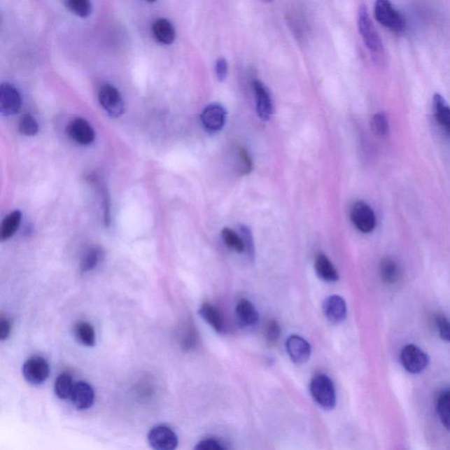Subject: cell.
Returning a JSON list of instances; mask_svg holds the SVG:
<instances>
[{
	"instance_id": "17",
	"label": "cell",
	"mask_w": 450,
	"mask_h": 450,
	"mask_svg": "<svg viewBox=\"0 0 450 450\" xmlns=\"http://www.w3.org/2000/svg\"><path fill=\"white\" fill-rule=\"evenodd\" d=\"M199 314L216 332L219 333L225 332V318L223 317L222 312L214 305L209 303L202 304L199 310Z\"/></svg>"
},
{
	"instance_id": "23",
	"label": "cell",
	"mask_w": 450,
	"mask_h": 450,
	"mask_svg": "<svg viewBox=\"0 0 450 450\" xmlns=\"http://www.w3.org/2000/svg\"><path fill=\"white\" fill-rule=\"evenodd\" d=\"M178 342L185 350L194 349L198 344V333L191 323H185L178 332Z\"/></svg>"
},
{
	"instance_id": "10",
	"label": "cell",
	"mask_w": 450,
	"mask_h": 450,
	"mask_svg": "<svg viewBox=\"0 0 450 450\" xmlns=\"http://www.w3.org/2000/svg\"><path fill=\"white\" fill-rule=\"evenodd\" d=\"M22 106L19 92L12 85L3 83L0 87V112L4 116L16 114Z\"/></svg>"
},
{
	"instance_id": "12",
	"label": "cell",
	"mask_w": 450,
	"mask_h": 450,
	"mask_svg": "<svg viewBox=\"0 0 450 450\" xmlns=\"http://www.w3.org/2000/svg\"><path fill=\"white\" fill-rule=\"evenodd\" d=\"M253 85L256 98L257 114L262 121H269L274 111L272 99H271L269 92L265 85L259 80H254Z\"/></svg>"
},
{
	"instance_id": "33",
	"label": "cell",
	"mask_w": 450,
	"mask_h": 450,
	"mask_svg": "<svg viewBox=\"0 0 450 450\" xmlns=\"http://www.w3.org/2000/svg\"><path fill=\"white\" fill-rule=\"evenodd\" d=\"M436 325L439 331V335L442 339L447 342H450V321L445 315L438 314L435 317Z\"/></svg>"
},
{
	"instance_id": "24",
	"label": "cell",
	"mask_w": 450,
	"mask_h": 450,
	"mask_svg": "<svg viewBox=\"0 0 450 450\" xmlns=\"http://www.w3.org/2000/svg\"><path fill=\"white\" fill-rule=\"evenodd\" d=\"M75 384L73 379L68 374H61L55 382V393L60 400H70Z\"/></svg>"
},
{
	"instance_id": "18",
	"label": "cell",
	"mask_w": 450,
	"mask_h": 450,
	"mask_svg": "<svg viewBox=\"0 0 450 450\" xmlns=\"http://www.w3.org/2000/svg\"><path fill=\"white\" fill-rule=\"evenodd\" d=\"M236 314L239 321L245 326L255 325L259 321V314L255 307L247 299H241L237 304Z\"/></svg>"
},
{
	"instance_id": "5",
	"label": "cell",
	"mask_w": 450,
	"mask_h": 450,
	"mask_svg": "<svg viewBox=\"0 0 450 450\" xmlns=\"http://www.w3.org/2000/svg\"><path fill=\"white\" fill-rule=\"evenodd\" d=\"M98 97L102 108L112 118H120L125 112V102L121 94L114 85L110 84L101 85Z\"/></svg>"
},
{
	"instance_id": "29",
	"label": "cell",
	"mask_w": 450,
	"mask_h": 450,
	"mask_svg": "<svg viewBox=\"0 0 450 450\" xmlns=\"http://www.w3.org/2000/svg\"><path fill=\"white\" fill-rule=\"evenodd\" d=\"M374 132L380 136H386L390 132V123L388 116L383 112L374 115L371 122Z\"/></svg>"
},
{
	"instance_id": "9",
	"label": "cell",
	"mask_w": 450,
	"mask_h": 450,
	"mask_svg": "<svg viewBox=\"0 0 450 450\" xmlns=\"http://www.w3.org/2000/svg\"><path fill=\"white\" fill-rule=\"evenodd\" d=\"M226 118H227V112L225 108L218 103H213L202 110L201 122L207 132L216 133L223 128Z\"/></svg>"
},
{
	"instance_id": "1",
	"label": "cell",
	"mask_w": 450,
	"mask_h": 450,
	"mask_svg": "<svg viewBox=\"0 0 450 450\" xmlns=\"http://www.w3.org/2000/svg\"><path fill=\"white\" fill-rule=\"evenodd\" d=\"M358 27L360 36L373 57L376 58L382 57L384 53L382 40L370 19L367 6L364 4L360 5L358 10Z\"/></svg>"
},
{
	"instance_id": "14",
	"label": "cell",
	"mask_w": 450,
	"mask_h": 450,
	"mask_svg": "<svg viewBox=\"0 0 450 450\" xmlns=\"http://www.w3.org/2000/svg\"><path fill=\"white\" fill-rule=\"evenodd\" d=\"M70 400L78 410H87L94 404V391L90 384L85 382H78L75 384Z\"/></svg>"
},
{
	"instance_id": "16",
	"label": "cell",
	"mask_w": 450,
	"mask_h": 450,
	"mask_svg": "<svg viewBox=\"0 0 450 450\" xmlns=\"http://www.w3.org/2000/svg\"><path fill=\"white\" fill-rule=\"evenodd\" d=\"M433 114L443 132L450 135V106L444 98L438 94L433 98Z\"/></svg>"
},
{
	"instance_id": "15",
	"label": "cell",
	"mask_w": 450,
	"mask_h": 450,
	"mask_svg": "<svg viewBox=\"0 0 450 450\" xmlns=\"http://www.w3.org/2000/svg\"><path fill=\"white\" fill-rule=\"evenodd\" d=\"M324 314L325 318L332 324H339L345 321L346 314H348V308L346 304L339 295H331L325 301Z\"/></svg>"
},
{
	"instance_id": "38",
	"label": "cell",
	"mask_w": 450,
	"mask_h": 450,
	"mask_svg": "<svg viewBox=\"0 0 450 450\" xmlns=\"http://www.w3.org/2000/svg\"><path fill=\"white\" fill-rule=\"evenodd\" d=\"M10 332H11V324H10L8 318L2 316L1 318H0V339L5 341L6 339L8 338Z\"/></svg>"
},
{
	"instance_id": "26",
	"label": "cell",
	"mask_w": 450,
	"mask_h": 450,
	"mask_svg": "<svg viewBox=\"0 0 450 450\" xmlns=\"http://www.w3.org/2000/svg\"><path fill=\"white\" fill-rule=\"evenodd\" d=\"M436 407L442 425L450 430V390L443 391L440 395Z\"/></svg>"
},
{
	"instance_id": "37",
	"label": "cell",
	"mask_w": 450,
	"mask_h": 450,
	"mask_svg": "<svg viewBox=\"0 0 450 450\" xmlns=\"http://www.w3.org/2000/svg\"><path fill=\"white\" fill-rule=\"evenodd\" d=\"M239 156L240 164V170H241L242 174H248L251 169H252V161H251L248 153L244 148H240L239 150Z\"/></svg>"
},
{
	"instance_id": "36",
	"label": "cell",
	"mask_w": 450,
	"mask_h": 450,
	"mask_svg": "<svg viewBox=\"0 0 450 450\" xmlns=\"http://www.w3.org/2000/svg\"><path fill=\"white\" fill-rule=\"evenodd\" d=\"M216 74L218 80L223 82L227 77L228 74V64L227 61L223 57L218 58L216 63Z\"/></svg>"
},
{
	"instance_id": "30",
	"label": "cell",
	"mask_w": 450,
	"mask_h": 450,
	"mask_svg": "<svg viewBox=\"0 0 450 450\" xmlns=\"http://www.w3.org/2000/svg\"><path fill=\"white\" fill-rule=\"evenodd\" d=\"M101 258V253L97 248H91L85 253L81 260V269L83 272H88L97 267L99 260Z\"/></svg>"
},
{
	"instance_id": "19",
	"label": "cell",
	"mask_w": 450,
	"mask_h": 450,
	"mask_svg": "<svg viewBox=\"0 0 450 450\" xmlns=\"http://www.w3.org/2000/svg\"><path fill=\"white\" fill-rule=\"evenodd\" d=\"M379 274L381 279L386 284L396 283L401 276V269L397 261L390 257L381 260Z\"/></svg>"
},
{
	"instance_id": "7",
	"label": "cell",
	"mask_w": 450,
	"mask_h": 450,
	"mask_svg": "<svg viewBox=\"0 0 450 450\" xmlns=\"http://www.w3.org/2000/svg\"><path fill=\"white\" fill-rule=\"evenodd\" d=\"M148 442L153 450H176L178 439L173 429L160 425L149 432Z\"/></svg>"
},
{
	"instance_id": "4",
	"label": "cell",
	"mask_w": 450,
	"mask_h": 450,
	"mask_svg": "<svg viewBox=\"0 0 450 450\" xmlns=\"http://www.w3.org/2000/svg\"><path fill=\"white\" fill-rule=\"evenodd\" d=\"M400 363L408 372L419 374L428 366L429 357L419 346L409 344L401 350Z\"/></svg>"
},
{
	"instance_id": "22",
	"label": "cell",
	"mask_w": 450,
	"mask_h": 450,
	"mask_svg": "<svg viewBox=\"0 0 450 450\" xmlns=\"http://www.w3.org/2000/svg\"><path fill=\"white\" fill-rule=\"evenodd\" d=\"M22 218V213L19 211H13L6 216L3 220L1 228H0V238L2 241L12 238L19 228Z\"/></svg>"
},
{
	"instance_id": "34",
	"label": "cell",
	"mask_w": 450,
	"mask_h": 450,
	"mask_svg": "<svg viewBox=\"0 0 450 450\" xmlns=\"http://www.w3.org/2000/svg\"><path fill=\"white\" fill-rule=\"evenodd\" d=\"M240 233H241L244 246H245V253H246V255L248 256L249 259L253 260L254 254H255V250H254L252 233H251L248 228L244 225L240 227Z\"/></svg>"
},
{
	"instance_id": "27",
	"label": "cell",
	"mask_w": 450,
	"mask_h": 450,
	"mask_svg": "<svg viewBox=\"0 0 450 450\" xmlns=\"http://www.w3.org/2000/svg\"><path fill=\"white\" fill-rule=\"evenodd\" d=\"M222 239L228 248H231L237 253H245V246H244L241 236L237 234L232 229H223L222 232Z\"/></svg>"
},
{
	"instance_id": "3",
	"label": "cell",
	"mask_w": 450,
	"mask_h": 450,
	"mask_svg": "<svg viewBox=\"0 0 450 450\" xmlns=\"http://www.w3.org/2000/svg\"><path fill=\"white\" fill-rule=\"evenodd\" d=\"M310 388L312 398L321 407L325 410H332L335 407V388L328 377L317 374L312 379Z\"/></svg>"
},
{
	"instance_id": "20",
	"label": "cell",
	"mask_w": 450,
	"mask_h": 450,
	"mask_svg": "<svg viewBox=\"0 0 450 450\" xmlns=\"http://www.w3.org/2000/svg\"><path fill=\"white\" fill-rule=\"evenodd\" d=\"M153 36L157 42L171 44L175 39V29L173 24L167 19H159L153 26Z\"/></svg>"
},
{
	"instance_id": "21",
	"label": "cell",
	"mask_w": 450,
	"mask_h": 450,
	"mask_svg": "<svg viewBox=\"0 0 450 450\" xmlns=\"http://www.w3.org/2000/svg\"><path fill=\"white\" fill-rule=\"evenodd\" d=\"M315 269L319 278L325 281H335L339 279V274L335 266L325 254L319 253L316 256Z\"/></svg>"
},
{
	"instance_id": "32",
	"label": "cell",
	"mask_w": 450,
	"mask_h": 450,
	"mask_svg": "<svg viewBox=\"0 0 450 450\" xmlns=\"http://www.w3.org/2000/svg\"><path fill=\"white\" fill-rule=\"evenodd\" d=\"M281 336V328L279 323L276 321L267 322L265 328V339L269 345L272 346L279 341Z\"/></svg>"
},
{
	"instance_id": "11",
	"label": "cell",
	"mask_w": 450,
	"mask_h": 450,
	"mask_svg": "<svg viewBox=\"0 0 450 450\" xmlns=\"http://www.w3.org/2000/svg\"><path fill=\"white\" fill-rule=\"evenodd\" d=\"M67 132L72 140L81 146H88L95 139L94 128L83 118L74 119L69 125Z\"/></svg>"
},
{
	"instance_id": "8",
	"label": "cell",
	"mask_w": 450,
	"mask_h": 450,
	"mask_svg": "<svg viewBox=\"0 0 450 450\" xmlns=\"http://www.w3.org/2000/svg\"><path fill=\"white\" fill-rule=\"evenodd\" d=\"M350 218L353 225L363 233L372 232L376 228L377 218L372 208L364 202H357L353 205Z\"/></svg>"
},
{
	"instance_id": "13",
	"label": "cell",
	"mask_w": 450,
	"mask_h": 450,
	"mask_svg": "<svg viewBox=\"0 0 450 450\" xmlns=\"http://www.w3.org/2000/svg\"><path fill=\"white\" fill-rule=\"evenodd\" d=\"M286 349L288 356L295 363L304 364L310 359L311 345L300 336H290L287 339Z\"/></svg>"
},
{
	"instance_id": "6",
	"label": "cell",
	"mask_w": 450,
	"mask_h": 450,
	"mask_svg": "<svg viewBox=\"0 0 450 450\" xmlns=\"http://www.w3.org/2000/svg\"><path fill=\"white\" fill-rule=\"evenodd\" d=\"M50 373L49 363L43 357L33 356L23 364L22 374L27 383L39 386L48 379Z\"/></svg>"
},
{
	"instance_id": "2",
	"label": "cell",
	"mask_w": 450,
	"mask_h": 450,
	"mask_svg": "<svg viewBox=\"0 0 450 450\" xmlns=\"http://www.w3.org/2000/svg\"><path fill=\"white\" fill-rule=\"evenodd\" d=\"M374 13L377 22L395 32H401L407 27L404 15L388 0L377 1Z\"/></svg>"
},
{
	"instance_id": "28",
	"label": "cell",
	"mask_w": 450,
	"mask_h": 450,
	"mask_svg": "<svg viewBox=\"0 0 450 450\" xmlns=\"http://www.w3.org/2000/svg\"><path fill=\"white\" fill-rule=\"evenodd\" d=\"M64 4L71 12L81 18L90 15L92 12V4L88 0H68Z\"/></svg>"
},
{
	"instance_id": "25",
	"label": "cell",
	"mask_w": 450,
	"mask_h": 450,
	"mask_svg": "<svg viewBox=\"0 0 450 450\" xmlns=\"http://www.w3.org/2000/svg\"><path fill=\"white\" fill-rule=\"evenodd\" d=\"M75 335L82 345L94 346L96 338L94 328L87 322H80L75 326Z\"/></svg>"
},
{
	"instance_id": "35",
	"label": "cell",
	"mask_w": 450,
	"mask_h": 450,
	"mask_svg": "<svg viewBox=\"0 0 450 450\" xmlns=\"http://www.w3.org/2000/svg\"><path fill=\"white\" fill-rule=\"evenodd\" d=\"M194 450H226V449L218 440L205 439L198 442Z\"/></svg>"
},
{
	"instance_id": "31",
	"label": "cell",
	"mask_w": 450,
	"mask_h": 450,
	"mask_svg": "<svg viewBox=\"0 0 450 450\" xmlns=\"http://www.w3.org/2000/svg\"><path fill=\"white\" fill-rule=\"evenodd\" d=\"M20 132L25 136H34L39 132L38 122L31 115H24L19 122Z\"/></svg>"
}]
</instances>
